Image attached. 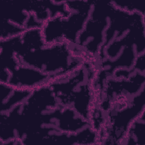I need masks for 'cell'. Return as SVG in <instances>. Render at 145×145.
I'll return each instance as SVG.
<instances>
[{"label": "cell", "mask_w": 145, "mask_h": 145, "mask_svg": "<svg viewBox=\"0 0 145 145\" xmlns=\"http://www.w3.org/2000/svg\"><path fill=\"white\" fill-rule=\"evenodd\" d=\"M144 53L137 56L135 61V69L140 70L143 74L144 72Z\"/></svg>", "instance_id": "obj_5"}, {"label": "cell", "mask_w": 145, "mask_h": 145, "mask_svg": "<svg viewBox=\"0 0 145 145\" xmlns=\"http://www.w3.org/2000/svg\"><path fill=\"white\" fill-rule=\"evenodd\" d=\"M9 72L10 77L6 84L15 89L32 91L54 81L49 75L23 65Z\"/></svg>", "instance_id": "obj_2"}, {"label": "cell", "mask_w": 145, "mask_h": 145, "mask_svg": "<svg viewBox=\"0 0 145 145\" xmlns=\"http://www.w3.org/2000/svg\"><path fill=\"white\" fill-rule=\"evenodd\" d=\"M26 29L8 20L3 19L1 30V40H7L21 35Z\"/></svg>", "instance_id": "obj_4"}, {"label": "cell", "mask_w": 145, "mask_h": 145, "mask_svg": "<svg viewBox=\"0 0 145 145\" xmlns=\"http://www.w3.org/2000/svg\"><path fill=\"white\" fill-rule=\"evenodd\" d=\"M21 42L15 50L20 65L37 69L54 80L76 71L80 65L79 59L71 54L66 41L52 44L42 41L29 48L22 46Z\"/></svg>", "instance_id": "obj_1"}, {"label": "cell", "mask_w": 145, "mask_h": 145, "mask_svg": "<svg viewBox=\"0 0 145 145\" xmlns=\"http://www.w3.org/2000/svg\"><path fill=\"white\" fill-rule=\"evenodd\" d=\"M122 141L128 144H145L144 113L131 123Z\"/></svg>", "instance_id": "obj_3"}]
</instances>
